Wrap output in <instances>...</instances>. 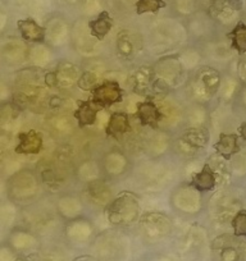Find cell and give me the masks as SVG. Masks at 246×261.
Returning a JSON list of instances; mask_svg holds the SVG:
<instances>
[{"mask_svg":"<svg viewBox=\"0 0 246 261\" xmlns=\"http://www.w3.org/2000/svg\"><path fill=\"white\" fill-rule=\"evenodd\" d=\"M105 218L113 228H127L137 224L141 218V200L131 191H123L115 195L113 201L108 205Z\"/></svg>","mask_w":246,"mask_h":261,"instance_id":"1","label":"cell"},{"mask_svg":"<svg viewBox=\"0 0 246 261\" xmlns=\"http://www.w3.org/2000/svg\"><path fill=\"white\" fill-rule=\"evenodd\" d=\"M9 201L17 206L31 205L41 193V183L35 170L23 168L12 173L6 182Z\"/></svg>","mask_w":246,"mask_h":261,"instance_id":"2","label":"cell"},{"mask_svg":"<svg viewBox=\"0 0 246 261\" xmlns=\"http://www.w3.org/2000/svg\"><path fill=\"white\" fill-rule=\"evenodd\" d=\"M222 74L214 67L202 65L192 72L186 84V91L192 102L208 105L219 91L222 84Z\"/></svg>","mask_w":246,"mask_h":261,"instance_id":"3","label":"cell"},{"mask_svg":"<svg viewBox=\"0 0 246 261\" xmlns=\"http://www.w3.org/2000/svg\"><path fill=\"white\" fill-rule=\"evenodd\" d=\"M92 253L99 261H125L130 255V240L118 228L97 233L92 241Z\"/></svg>","mask_w":246,"mask_h":261,"instance_id":"4","label":"cell"},{"mask_svg":"<svg viewBox=\"0 0 246 261\" xmlns=\"http://www.w3.org/2000/svg\"><path fill=\"white\" fill-rule=\"evenodd\" d=\"M155 73V87L158 90H175L186 82L187 72L183 69L178 54H165L153 64Z\"/></svg>","mask_w":246,"mask_h":261,"instance_id":"5","label":"cell"},{"mask_svg":"<svg viewBox=\"0 0 246 261\" xmlns=\"http://www.w3.org/2000/svg\"><path fill=\"white\" fill-rule=\"evenodd\" d=\"M137 225L142 240L149 243H158L167 240L175 229L172 218L159 210L142 213Z\"/></svg>","mask_w":246,"mask_h":261,"instance_id":"6","label":"cell"},{"mask_svg":"<svg viewBox=\"0 0 246 261\" xmlns=\"http://www.w3.org/2000/svg\"><path fill=\"white\" fill-rule=\"evenodd\" d=\"M169 205L173 212L183 217H195L204 209L203 192L190 182H182L173 188L169 196Z\"/></svg>","mask_w":246,"mask_h":261,"instance_id":"7","label":"cell"},{"mask_svg":"<svg viewBox=\"0 0 246 261\" xmlns=\"http://www.w3.org/2000/svg\"><path fill=\"white\" fill-rule=\"evenodd\" d=\"M82 69L71 60L62 59L58 62L52 72H47L44 77V82L49 89L69 90L77 86Z\"/></svg>","mask_w":246,"mask_h":261,"instance_id":"8","label":"cell"},{"mask_svg":"<svg viewBox=\"0 0 246 261\" xmlns=\"http://www.w3.org/2000/svg\"><path fill=\"white\" fill-rule=\"evenodd\" d=\"M183 40H186V31L182 27L173 23H164L153 31V44L150 45L153 53L163 54L181 46Z\"/></svg>","mask_w":246,"mask_h":261,"instance_id":"9","label":"cell"},{"mask_svg":"<svg viewBox=\"0 0 246 261\" xmlns=\"http://www.w3.org/2000/svg\"><path fill=\"white\" fill-rule=\"evenodd\" d=\"M71 46L80 57L95 58L100 54V41L91 35L89 24L77 22L72 29Z\"/></svg>","mask_w":246,"mask_h":261,"instance_id":"10","label":"cell"},{"mask_svg":"<svg viewBox=\"0 0 246 261\" xmlns=\"http://www.w3.org/2000/svg\"><path fill=\"white\" fill-rule=\"evenodd\" d=\"M64 237L71 245H87L92 243L96 237V227L87 218L81 217L77 219L69 220L64 225Z\"/></svg>","mask_w":246,"mask_h":261,"instance_id":"11","label":"cell"},{"mask_svg":"<svg viewBox=\"0 0 246 261\" xmlns=\"http://www.w3.org/2000/svg\"><path fill=\"white\" fill-rule=\"evenodd\" d=\"M212 251L217 255L218 261H242L246 247L235 234H223L213 241Z\"/></svg>","mask_w":246,"mask_h":261,"instance_id":"12","label":"cell"},{"mask_svg":"<svg viewBox=\"0 0 246 261\" xmlns=\"http://www.w3.org/2000/svg\"><path fill=\"white\" fill-rule=\"evenodd\" d=\"M123 96H125V92L117 81L105 80L99 86L92 90L90 100L102 109H108L113 105L122 102Z\"/></svg>","mask_w":246,"mask_h":261,"instance_id":"13","label":"cell"},{"mask_svg":"<svg viewBox=\"0 0 246 261\" xmlns=\"http://www.w3.org/2000/svg\"><path fill=\"white\" fill-rule=\"evenodd\" d=\"M140 178L147 188L158 190L170 182L173 178V170L168 164L154 160L140 169Z\"/></svg>","mask_w":246,"mask_h":261,"instance_id":"14","label":"cell"},{"mask_svg":"<svg viewBox=\"0 0 246 261\" xmlns=\"http://www.w3.org/2000/svg\"><path fill=\"white\" fill-rule=\"evenodd\" d=\"M30 45L31 44L26 42L23 39H17V37L6 39L0 45L2 59L4 63L12 65V67L29 62Z\"/></svg>","mask_w":246,"mask_h":261,"instance_id":"15","label":"cell"},{"mask_svg":"<svg viewBox=\"0 0 246 261\" xmlns=\"http://www.w3.org/2000/svg\"><path fill=\"white\" fill-rule=\"evenodd\" d=\"M100 164L104 175L109 178H119L129 172L131 163L129 156L122 150L112 149L103 155Z\"/></svg>","mask_w":246,"mask_h":261,"instance_id":"16","label":"cell"},{"mask_svg":"<svg viewBox=\"0 0 246 261\" xmlns=\"http://www.w3.org/2000/svg\"><path fill=\"white\" fill-rule=\"evenodd\" d=\"M144 49L142 39L131 30H120L115 39V50L122 59L131 60L136 58Z\"/></svg>","mask_w":246,"mask_h":261,"instance_id":"17","label":"cell"},{"mask_svg":"<svg viewBox=\"0 0 246 261\" xmlns=\"http://www.w3.org/2000/svg\"><path fill=\"white\" fill-rule=\"evenodd\" d=\"M127 84L134 94L146 96L155 87V73L153 65H140L127 79Z\"/></svg>","mask_w":246,"mask_h":261,"instance_id":"18","label":"cell"},{"mask_svg":"<svg viewBox=\"0 0 246 261\" xmlns=\"http://www.w3.org/2000/svg\"><path fill=\"white\" fill-rule=\"evenodd\" d=\"M172 145L173 142L169 134H168L167 130L160 129V128L152 129V132L149 135H146V137L142 141V146H144L145 152L154 160L164 156L170 150Z\"/></svg>","mask_w":246,"mask_h":261,"instance_id":"19","label":"cell"},{"mask_svg":"<svg viewBox=\"0 0 246 261\" xmlns=\"http://www.w3.org/2000/svg\"><path fill=\"white\" fill-rule=\"evenodd\" d=\"M54 207L58 217L64 219L66 222L84 217V201L73 193H63V195L58 196V199L55 200Z\"/></svg>","mask_w":246,"mask_h":261,"instance_id":"20","label":"cell"},{"mask_svg":"<svg viewBox=\"0 0 246 261\" xmlns=\"http://www.w3.org/2000/svg\"><path fill=\"white\" fill-rule=\"evenodd\" d=\"M7 243L18 253L34 252L40 247V240L36 233L21 227H16L11 230Z\"/></svg>","mask_w":246,"mask_h":261,"instance_id":"21","label":"cell"},{"mask_svg":"<svg viewBox=\"0 0 246 261\" xmlns=\"http://www.w3.org/2000/svg\"><path fill=\"white\" fill-rule=\"evenodd\" d=\"M135 118L142 127H149L150 129H158L160 123L164 120V114L160 110L158 102L153 99H146L136 104Z\"/></svg>","mask_w":246,"mask_h":261,"instance_id":"22","label":"cell"},{"mask_svg":"<svg viewBox=\"0 0 246 261\" xmlns=\"http://www.w3.org/2000/svg\"><path fill=\"white\" fill-rule=\"evenodd\" d=\"M241 207V202L236 199L235 196L230 193H220L214 199L213 202V215L214 219L225 224V223L232 222L233 217L237 214Z\"/></svg>","mask_w":246,"mask_h":261,"instance_id":"23","label":"cell"},{"mask_svg":"<svg viewBox=\"0 0 246 261\" xmlns=\"http://www.w3.org/2000/svg\"><path fill=\"white\" fill-rule=\"evenodd\" d=\"M86 196L87 200L95 207H99V209L103 210L107 209L108 205L115 197L112 186L104 178H100V179L94 180V182L86 185Z\"/></svg>","mask_w":246,"mask_h":261,"instance_id":"24","label":"cell"},{"mask_svg":"<svg viewBox=\"0 0 246 261\" xmlns=\"http://www.w3.org/2000/svg\"><path fill=\"white\" fill-rule=\"evenodd\" d=\"M46 29V44L53 49L63 47L71 41L72 31L68 23L62 18H53L45 24Z\"/></svg>","mask_w":246,"mask_h":261,"instance_id":"25","label":"cell"},{"mask_svg":"<svg viewBox=\"0 0 246 261\" xmlns=\"http://www.w3.org/2000/svg\"><path fill=\"white\" fill-rule=\"evenodd\" d=\"M44 147V137L37 129H27L19 132L14 151L19 155H39Z\"/></svg>","mask_w":246,"mask_h":261,"instance_id":"26","label":"cell"},{"mask_svg":"<svg viewBox=\"0 0 246 261\" xmlns=\"http://www.w3.org/2000/svg\"><path fill=\"white\" fill-rule=\"evenodd\" d=\"M208 230L200 223H194L189 227L181 243V250L183 253H196L207 245Z\"/></svg>","mask_w":246,"mask_h":261,"instance_id":"27","label":"cell"},{"mask_svg":"<svg viewBox=\"0 0 246 261\" xmlns=\"http://www.w3.org/2000/svg\"><path fill=\"white\" fill-rule=\"evenodd\" d=\"M21 39L29 44H46V29L45 26L37 23L34 18L18 19L17 21Z\"/></svg>","mask_w":246,"mask_h":261,"instance_id":"28","label":"cell"},{"mask_svg":"<svg viewBox=\"0 0 246 261\" xmlns=\"http://www.w3.org/2000/svg\"><path fill=\"white\" fill-rule=\"evenodd\" d=\"M132 130L131 120L126 112H113L105 125V134L113 139H119Z\"/></svg>","mask_w":246,"mask_h":261,"instance_id":"29","label":"cell"},{"mask_svg":"<svg viewBox=\"0 0 246 261\" xmlns=\"http://www.w3.org/2000/svg\"><path fill=\"white\" fill-rule=\"evenodd\" d=\"M190 183L200 192H212L217 187V172L209 163H205L200 170L192 173Z\"/></svg>","mask_w":246,"mask_h":261,"instance_id":"30","label":"cell"},{"mask_svg":"<svg viewBox=\"0 0 246 261\" xmlns=\"http://www.w3.org/2000/svg\"><path fill=\"white\" fill-rule=\"evenodd\" d=\"M102 108L97 107L91 100H82L79 104L77 109L73 112V119L76 120L79 128L91 127L97 122V115H99Z\"/></svg>","mask_w":246,"mask_h":261,"instance_id":"31","label":"cell"},{"mask_svg":"<svg viewBox=\"0 0 246 261\" xmlns=\"http://www.w3.org/2000/svg\"><path fill=\"white\" fill-rule=\"evenodd\" d=\"M103 168L100 162L95 159H86L82 160L79 165H77L76 170H75V175L79 182L89 185V183L94 182V180L103 178Z\"/></svg>","mask_w":246,"mask_h":261,"instance_id":"32","label":"cell"},{"mask_svg":"<svg viewBox=\"0 0 246 261\" xmlns=\"http://www.w3.org/2000/svg\"><path fill=\"white\" fill-rule=\"evenodd\" d=\"M178 58H180V62L182 64L183 69L187 72V73H192L196 69H199L203 65V60H204L205 55L204 51L199 47L194 46V45H190V46H185L177 53Z\"/></svg>","mask_w":246,"mask_h":261,"instance_id":"33","label":"cell"},{"mask_svg":"<svg viewBox=\"0 0 246 261\" xmlns=\"http://www.w3.org/2000/svg\"><path fill=\"white\" fill-rule=\"evenodd\" d=\"M53 47L47 44H32L30 45L29 53V63L32 68L44 69L49 67L50 63L53 62Z\"/></svg>","mask_w":246,"mask_h":261,"instance_id":"34","label":"cell"},{"mask_svg":"<svg viewBox=\"0 0 246 261\" xmlns=\"http://www.w3.org/2000/svg\"><path fill=\"white\" fill-rule=\"evenodd\" d=\"M87 24H89L92 36L102 42L108 36V34L112 31L113 26H114V19L110 17L109 12L102 11L95 18L90 19Z\"/></svg>","mask_w":246,"mask_h":261,"instance_id":"35","label":"cell"},{"mask_svg":"<svg viewBox=\"0 0 246 261\" xmlns=\"http://www.w3.org/2000/svg\"><path fill=\"white\" fill-rule=\"evenodd\" d=\"M183 117H185L186 128L207 127L208 122H209V112L207 109V105L196 104V102H192L185 110Z\"/></svg>","mask_w":246,"mask_h":261,"instance_id":"36","label":"cell"},{"mask_svg":"<svg viewBox=\"0 0 246 261\" xmlns=\"http://www.w3.org/2000/svg\"><path fill=\"white\" fill-rule=\"evenodd\" d=\"M213 147L222 159L231 160V158L240 150L238 136L236 134H220Z\"/></svg>","mask_w":246,"mask_h":261,"instance_id":"37","label":"cell"},{"mask_svg":"<svg viewBox=\"0 0 246 261\" xmlns=\"http://www.w3.org/2000/svg\"><path fill=\"white\" fill-rule=\"evenodd\" d=\"M180 137H182L187 144L191 145L194 149H196L198 151H202L205 147L208 146L210 140V132L208 129V127H200V128H186L183 130L182 135Z\"/></svg>","mask_w":246,"mask_h":261,"instance_id":"38","label":"cell"},{"mask_svg":"<svg viewBox=\"0 0 246 261\" xmlns=\"http://www.w3.org/2000/svg\"><path fill=\"white\" fill-rule=\"evenodd\" d=\"M241 9V3L238 0H223L215 7L214 17L222 24H230L235 22L236 13Z\"/></svg>","mask_w":246,"mask_h":261,"instance_id":"39","label":"cell"},{"mask_svg":"<svg viewBox=\"0 0 246 261\" xmlns=\"http://www.w3.org/2000/svg\"><path fill=\"white\" fill-rule=\"evenodd\" d=\"M240 89L241 86L240 82H238V79L227 74V76L222 79V84H220L219 91H218L217 96L219 97L220 101L228 104V102H231L232 100H235V97H237Z\"/></svg>","mask_w":246,"mask_h":261,"instance_id":"40","label":"cell"},{"mask_svg":"<svg viewBox=\"0 0 246 261\" xmlns=\"http://www.w3.org/2000/svg\"><path fill=\"white\" fill-rule=\"evenodd\" d=\"M232 49L238 54H246V23L237 22L227 34Z\"/></svg>","mask_w":246,"mask_h":261,"instance_id":"41","label":"cell"},{"mask_svg":"<svg viewBox=\"0 0 246 261\" xmlns=\"http://www.w3.org/2000/svg\"><path fill=\"white\" fill-rule=\"evenodd\" d=\"M207 45V49H203L204 55H209L213 60H218V62H223V60H228L232 58L233 51L231 44H226V42H210Z\"/></svg>","mask_w":246,"mask_h":261,"instance_id":"42","label":"cell"},{"mask_svg":"<svg viewBox=\"0 0 246 261\" xmlns=\"http://www.w3.org/2000/svg\"><path fill=\"white\" fill-rule=\"evenodd\" d=\"M102 82V74L99 72L95 71V69H85V71H82L77 87L82 91H92Z\"/></svg>","mask_w":246,"mask_h":261,"instance_id":"43","label":"cell"},{"mask_svg":"<svg viewBox=\"0 0 246 261\" xmlns=\"http://www.w3.org/2000/svg\"><path fill=\"white\" fill-rule=\"evenodd\" d=\"M230 173L236 178L246 177V147L240 149L231 158Z\"/></svg>","mask_w":246,"mask_h":261,"instance_id":"44","label":"cell"},{"mask_svg":"<svg viewBox=\"0 0 246 261\" xmlns=\"http://www.w3.org/2000/svg\"><path fill=\"white\" fill-rule=\"evenodd\" d=\"M165 7H167L165 0H136V3H135L136 14L139 16L146 13L157 14L160 9L165 8Z\"/></svg>","mask_w":246,"mask_h":261,"instance_id":"45","label":"cell"},{"mask_svg":"<svg viewBox=\"0 0 246 261\" xmlns=\"http://www.w3.org/2000/svg\"><path fill=\"white\" fill-rule=\"evenodd\" d=\"M50 125L54 129L55 134H59L60 136H66L73 130L72 119L67 115H55L50 119Z\"/></svg>","mask_w":246,"mask_h":261,"instance_id":"46","label":"cell"},{"mask_svg":"<svg viewBox=\"0 0 246 261\" xmlns=\"http://www.w3.org/2000/svg\"><path fill=\"white\" fill-rule=\"evenodd\" d=\"M18 213V206L12 201H4L0 206V220L3 223L4 227L13 224Z\"/></svg>","mask_w":246,"mask_h":261,"instance_id":"47","label":"cell"},{"mask_svg":"<svg viewBox=\"0 0 246 261\" xmlns=\"http://www.w3.org/2000/svg\"><path fill=\"white\" fill-rule=\"evenodd\" d=\"M231 225H232L233 234L236 237H246V210L241 209L237 214L233 217L232 222H231Z\"/></svg>","mask_w":246,"mask_h":261,"instance_id":"48","label":"cell"},{"mask_svg":"<svg viewBox=\"0 0 246 261\" xmlns=\"http://www.w3.org/2000/svg\"><path fill=\"white\" fill-rule=\"evenodd\" d=\"M100 4H102V0H82V7L90 16H95V14L97 16L100 13Z\"/></svg>","mask_w":246,"mask_h":261,"instance_id":"49","label":"cell"},{"mask_svg":"<svg viewBox=\"0 0 246 261\" xmlns=\"http://www.w3.org/2000/svg\"><path fill=\"white\" fill-rule=\"evenodd\" d=\"M16 251L8 243L2 246V248H0V261H16Z\"/></svg>","mask_w":246,"mask_h":261,"instance_id":"50","label":"cell"},{"mask_svg":"<svg viewBox=\"0 0 246 261\" xmlns=\"http://www.w3.org/2000/svg\"><path fill=\"white\" fill-rule=\"evenodd\" d=\"M12 97H13V91H12L11 87L3 81L0 84V101H2V104H7V102L12 101Z\"/></svg>","mask_w":246,"mask_h":261,"instance_id":"51","label":"cell"},{"mask_svg":"<svg viewBox=\"0 0 246 261\" xmlns=\"http://www.w3.org/2000/svg\"><path fill=\"white\" fill-rule=\"evenodd\" d=\"M35 261H66V260H64V257L60 255L59 252L50 251V252H44L37 255L36 260Z\"/></svg>","mask_w":246,"mask_h":261,"instance_id":"52","label":"cell"},{"mask_svg":"<svg viewBox=\"0 0 246 261\" xmlns=\"http://www.w3.org/2000/svg\"><path fill=\"white\" fill-rule=\"evenodd\" d=\"M237 79L246 84V57L241 59L237 64Z\"/></svg>","mask_w":246,"mask_h":261,"instance_id":"53","label":"cell"},{"mask_svg":"<svg viewBox=\"0 0 246 261\" xmlns=\"http://www.w3.org/2000/svg\"><path fill=\"white\" fill-rule=\"evenodd\" d=\"M237 99L240 101V104L242 105L243 108H246V84L242 85L240 89V92L237 95Z\"/></svg>","mask_w":246,"mask_h":261,"instance_id":"54","label":"cell"},{"mask_svg":"<svg viewBox=\"0 0 246 261\" xmlns=\"http://www.w3.org/2000/svg\"><path fill=\"white\" fill-rule=\"evenodd\" d=\"M73 261H99V260L95 257H91V256H81V257L75 258Z\"/></svg>","mask_w":246,"mask_h":261,"instance_id":"55","label":"cell"},{"mask_svg":"<svg viewBox=\"0 0 246 261\" xmlns=\"http://www.w3.org/2000/svg\"><path fill=\"white\" fill-rule=\"evenodd\" d=\"M154 261H177V260H175V258L170 257V256H158V257L154 258Z\"/></svg>","mask_w":246,"mask_h":261,"instance_id":"56","label":"cell"},{"mask_svg":"<svg viewBox=\"0 0 246 261\" xmlns=\"http://www.w3.org/2000/svg\"><path fill=\"white\" fill-rule=\"evenodd\" d=\"M240 135L241 137L246 141V122H243L242 124L240 125Z\"/></svg>","mask_w":246,"mask_h":261,"instance_id":"57","label":"cell"},{"mask_svg":"<svg viewBox=\"0 0 246 261\" xmlns=\"http://www.w3.org/2000/svg\"><path fill=\"white\" fill-rule=\"evenodd\" d=\"M16 261H29V260H27L26 257H22V256H21V257H18V256H17Z\"/></svg>","mask_w":246,"mask_h":261,"instance_id":"58","label":"cell"},{"mask_svg":"<svg viewBox=\"0 0 246 261\" xmlns=\"http://www.w3.org/2000/svg\"><path fill=\"white\" fill-rule=\"evenodd\" d=\"M64 2H67V3H69V4H73V3H76L77 0H64Z\"/></svg>","mask_w":246,"mask_h":261,"instance_id":"59","label":"cell"}]
</instances>
